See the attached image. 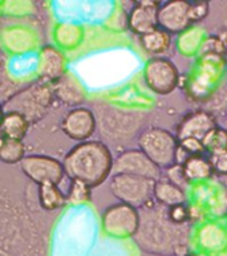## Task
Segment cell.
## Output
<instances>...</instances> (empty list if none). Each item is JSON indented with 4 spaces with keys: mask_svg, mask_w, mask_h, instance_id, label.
I'll list each match as a JSON object with an SVG mask.
<instances>
[{
    "mask_svg": "<svg viewBox=\"0 0 227 256\" xmlns=\"http://www.w3.org/2000/svg\"><path fill=\"white\" fill-rule=\"evenodd\" d=\"M216 117L208 110H196L185 116L177 126V138L181 141L184 138H196L204 141L210 132L216 129Z\"/></svg>",
    "mask_w": 227,
    "mask_h": 256,
    "instance_id": "4fadbf2b",
    "label": "cell"
},
{
    "mask_svg": "<svg viewBox=\"0 0 227 256\" xmlns=\"http://www.w3.org/2000/svg\"><path fill=\"white\" fill-rule=\"evenodd\" d=\"M168 215H169L172 222L180 226L184 224L188 220V218H189V212H188V208L185 207V203L184 204H177V206L169 207L168 208Z\"/></svg>",
    "mask_w": 227,
    "mask_h": 256,
    "instance_id": "4316f807",
    "label": "cell"
},
{
    "mask_svg": "<svg viewBox=\"0 0 227 256\" xmlns=\"http://www.w3.org/2000/svg\"><path fill=\"white\" fill-rule=\"evenodd\" d=\"M38 200H40V206L48 211L56 210L68 204L66 194H64L58 188V184H50V182L38 186Z\"/></svg>",
    "mask_w": 227,
    "mask_h": 256,
    "instance_id": "d6986e66",
    "label": "cell"
},
{
    "mask_svg": "<svg viewBox=\"0 0 227 256\" xmlns=\"http://www.w3.org/2000/svg\"><path fill=\"white\" fill-rule=\"evenodd\" d=\"M160 8L161 4L154 0L138 2L129 14V20H128L129 28L134 34H140V38L160 28L158 24Z\"/></svg>",
    "mask_w": 227,
    "mask_h": 256,
    "instance_id": "7c38bea8",
    "label": "cell"
},
{
    "mask_svg": "<svg viewBox=\"0 0 227 256\" xmlns=\"http://www.w3.org/2000/svg\"><path fill=\"white\" fill-rule=\"evenodd\" d=\"M165 178H168L170 182H173V184H176L182 188L186 184H189V180L186 178L182 164H176L173 166H170L169 168H166Z\"/></svg>",
    "mask_w": 227,
    "mask_h": 256,
    "instance_id": "cb8c5ba5",
    "label": "cell"
},
{
    "mask_svg": "<svg viewBox=\"0 0 227 256\" xmlns=\"http://www.w3.org/2000/svg\"><path fill=\"white\" fill-rule=\"evenodd\" d=\"M180 148H181L184 152H185L188 156H200L202 154L204 150V142L200 140H196V138H184L180 141Z\"/></svg>",
    "mask_w": 227,
    "mask_h": 256,
    "instance_id": "d4e9b609",
    "label": "cell"
},
{
    "mask_svg": "<svg viewBox=\"0 0 227 256\" xmlns=\"http://www.w3.org/2000/svg\"><path fill=\"white\" fill-rule=\"evenodd\" d=\"M90 188L82 180H70V190L66 192L68 204H82L90 200Z\"/></svg>",
    "mask_w": 227,
    "mask_h": 256,
    "instance_id": "603a6c76",
    "label": "cell"
},
{
    "mask_svg": "<svg viewBox=\"0 0 227 256\" xmlns=\"http://www.w3.org/2000/svg\"><path fill=\"white\" fill-rule=\"evenodd\" d=\"M141 46L148 54H162L170 48V34L162 28H157L149 34H144L140 38Z\"/></svg>",
    "mask_w": 227,
    "mask_h": 256,
    "instance_id": "ffe728a7",
    "label": "cell"
},
{
    "mask_svg": "<svg viewBox=\"0 0 227 256\" xmlns=\"http://www.w3.org/2000/svg\"><path fill=\"white\" fill-rule=\"evenodd\" d=\"M54 85V92L56 100H58L62 104L76 106L84 102L85 100V89L78 81L74 74L70 72H66L64 76L58 80Z\"/></svg>",
    "mask_w": 227,
    "mask_h": 256,
    "instance_id": "9a60e30c",
    "label": "cell"
},
{
    "mask_svg": "<svg viewBox=\"0 0 227 256\" xmlns=\"http://www.w3.org/2000/svg\"><path fill=\"white\" fill-rule=\"evenodd\" d=\"M208 10H210V6H208V2H196V3H192V23H196V22H200L202 19H204L208 15Z\"/></svg>",
    "mask_w": 227,
    "mask_h": 256,
    "instance_id": "83f0119b",
    "label": "cell"
},
{
    "mask_svg": "<svg viewBox=\"0 0 227 256\" xmlns=\"http://www.w3.org/2000/svg\"><path fill=\"white\" fill-rule=\"evenodd\" d=\"M30 125L31 124L28 122V120L20 113H15V112L4 113L3 124H2V137L23 141Z\"/></svg>",
    "mask_w": 227,
    "mask_h": 256,
    "instance_id": "e0dca14e",
    "label": "cell"
},
{
    "mask_svg": "<svg viewBox=\"0 0 227 256\" xmlns=\"http://www.w3.org/2000/svg\"><path fill=\"white\" fill-rule=\"evenodd\" d=\"M113 172L114 174L145 176L154 180L161 178V168L140 149L125 150L117 156L113 164Z\"/></svg>",
    "mask_w": 227,
    "mask_h": 256,
    "instance_id": "9c48e42d",
    "label": "cell"
},
{
    "mask_svg": "<svg viewBox=\"0 0 227 256\" xmlns=\"http://www.w3.org/2000/svg\"><path fill=\"white\" fill-rule=\"evenodd\" d=\"M138 149L142 150L160 168L177 164L178 138L162 128H148L138 136Z\"/></svg>",
    "mask_w": 227,
    "mask_h": 256,
    "instance_id": "277c9868",
    "label": "cell"
},
{
    "mask_svg": "<svg viewBox=\"0 0 227 256\" xmlns=\"http://www.w3.org/2000/svg\"><path fill=\"white\" fill-rule=\"evenodd\" d=\"M160 28L169 34H181L192 26V3L184 0H172L161 4L158 14Z\"/></svg>",
    "mask_w": 227,
    "mask_h": 256,
    "instance_id": "30bf717a",
    "label": "cell"
},
{
    "mask_svg": "<svg viewBox=\"0 0 227 256\" xmlns=\"http://www.w3.org/2000/svg\"><path fill=\"white\" fill-rule=\"evenodd\" d=\"M141 226V214L137 208L117 203L102 212V227L105 232L116 238L136 236Z\"/></svg>",
    "mask_w": 227,
    "mask_h": 256,
    "instance_id": "8992f818",
    "label": "cell"
},
{
    "mask_svg": "<svg viewBox=\"0 0 227 256\" xmlns=\"http://www.w3.org/2000/svg\"><path fill=\"white\" fill-rule=\"evenodd\" d=\"M114 160L110 150L100 141L77 144L68 152L62 166L70 180H82L89 188L104 184L113 170Z\"/></svg>",
    "mask_w": 227,
    "mask_h": 256,
    "instance_id": "6da1fadb",
    "label": "cell"
},
{
    "mask_svg": "<svg viewBox=\"0 0 227 256\" xmlns=\"http://www.w3.org/2000/svg\"><path fill=\"white\" fill-rule=\"evenodd\" d=\"M182 166H184V172H185V176L189 180V184L192 180H208L214 174L212 162L208 158H204L202 154L190 156V157L186 158Z\"/></svg>",
    "mask_w": 227,
    "mask_h": 256,
    "instance_id": "ac0fdd59",
    "label": "cell"
},
{
    "mask_svg": "<svg viewBox=\"0 0 227 256\" xmlns=\"http://www.w3.org/2000/svg\"><path fill=\"white\" fill-rule=\"evenodd\" d=\"M204 150L210 154L227 150V130L224 128H216L204 137Z\"/></svg>",
    "mask_w": 227,
    "mask_h": 256,
    "instance_id": "7402d4cb",
    "label": "cell"
},
{
    "mask_svg": "<svg viewBox=\"0 0 227 256\" xmlns=\"http://www.w3.org/2000/svg\"><path fill=\"white\" fill-rule=\"evenodd\" d=\"M20 168L24 176H28L38 186L46 182L58 184L66 174L62 162L48 156H27L20 162Z\"/></svg>",
    "mask_w": 227,
    "mask_h": 256,
    "instance_id": "ba28073f",
    "label": "cell"
},
{
    "mask_svg": "<svg viewBox=\"0 0 227 256\" xmlns=\"http://www.w3.org/2000/svg\"><path fill=\"white\" fill-rule=\"evenodd\" d=\"M54 100V85L40 80L10 97L3 104V112L20 113L28 120V122L34 124L46 117Z\"/></svg>",
    "mask_w": 227,
    "mask_h": 256,
    "instance_id": "3957f363",
    "label": "cell"
},
{
    "mask_svg": "<svg viewBox=\"0 0 227 256\" xmlns=\"http://www.w3.org/2000/svg\"><path fill=\"white\" fill-rule=\"evenodd\" d=\"M208 160L212 162L214 172H218V174L224 176H227V150L210 154Z\"/></svg>",
    "mask_w": 227,
    "mask_h": 256,
    "instance_id": "484cf974",
    "label": "cell"
},
{
    "mask_svg": "<svg viewBox=\"0 0 227 256\" xmlns=\"http://www.w3.org/2000/svg\"><path fill=\"white\" fill-rule=\"evenodd\" d=\"M157 180L145 176L114 174L110 180V192L120 203L134 208H144L154 198V186Z\"/></svg>",
    "mask_w": 227,
    "mask_h": 256,
    "instance_id": "5b68a950",
    "label": "cell"
},
{
    "mask_svg": "<svg viewBox=\"0 0 227 256\" xmlns=\"http://www.w3.org/2000/svg\"><path fill=\"white\" fill-rule=\"evenodd\" d=\"M177 227L181 226L170 220L166 208L165 214L158 219H153L150 226L141 222L138 232L136 234L137 244L141 246V248L146 252L156 255H174L180 247H184L185 244V242L180 239Z\"/></svg>",
    "mask_w": 227,
    "mask_h": 256,
    "instance_id": "7a4b0ae2",
    "label": "cell"
},
{
    "mask_svg": "<svg viewBox=\"0 0 227 256\" xmlns=\"http://www.w3.org/2000/svg\"><path fill=\"white\" fill-rule=\"evenodd\" d=\"M62 130L74 141L85 142L96 130V117L88 108L77 106L70 109L62 121Z\"/></svg>",
    "mask_w": 227,
    "mask_h": 256,
    "instance_id": "8fae6325",
    "label": "cell"
},
{
    "mask_svg": "<svg viewBox=\"0 0 227 256\" xmlns=\"http://www.w3.org/2000/svg\"><path fill=\"white\" fill-rule=\"evenodd\" d=\"M145 82L152 92L166 96L177 88L180 81V73L177 66L169 58H150L144 69Z\"/></svg>",
    "mask_w": 227,
    "mask_h": 256,
    "instance_id": "52a82bcc",
    "label": "cell"
},
{
    "mask_svg": "<svg viewBox=\"0 0 227 256\" xmlns=\"http://www.w3.org/2000/svg\"><path fill=\"white\" fill-rule=\"evenodd\" d=\"M66 58L54 46H46L38 56V76L40 80L54 84L66 73Z\"/></svg>",
    "mask_w": 227,
    "mask_h": 256,
    "instance_id": "5bb4252c",
    "label": "cell"
},
{
    "mask_svg": "<svg viewBox=\"0 0 227 256\" xmlns=\"http://www.w3.org/2000/svg\"><path fill=\"white\" fill-rule=\"evenodd\" d=\"M154 199L160 204L165 207H173L177 204H184L186 200V194L184 188L170 182L168 178H160L154 186Z\"/></svg>",
    "mask_w": 227,
    "mask_h": 256,
    "instance_id": "2e32d148",
    "label": "cell"
},
{
    "mask_svg": "<svg viewBox=\"0 0 227 256\" xmlns=\"http://www.w3.org/2000/svg\"><path fill=\"white\" fill-rule=\"evenodd\" d=\"M189 256H208V255H204V254H192Z\"/></svg>",
    "mask_w": 227,
    "mask_h": 256,
    "instance_id": "f1b7e54d",
    "label": "cell"
},
{
    "mask_svg": "<svg viewBox=\"0 0 227 256\" xmlns=\"http://www.w3.org/2000/svg\"><path fill=\"white\" fill-rule=\"evenodd\" d=\"M26 157L27 156H26V148H24L23 141L2 137V142H0V160H3L4 164H20Z\"/></svg>",
    "mask_w": 227,
    "mask_h": 256,
    "instance_id": "44dd1931",
    "label": "cell"
}]
</instances>
